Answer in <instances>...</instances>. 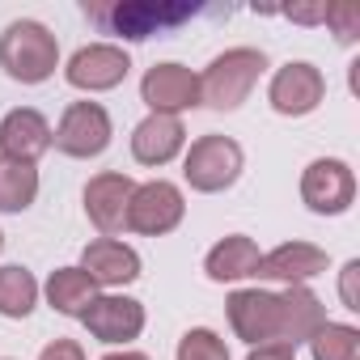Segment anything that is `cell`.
<instances>
[{"mask_svg": "<svg viewBox=\"0 0 360 360\" xmlns=\"http://www.w3.org/2000/svg\"><path fill=\"white\" fill-rule=\"evenodd\" d=\"M233 9H208V5H183V0H85V18L102 34H123V39H153V34H174L195 18H229Z\"/></svg>", "mask_w": 360, "mask_h": 360, "instance_id": "obj_1", "label": "cell"}, {"mask_svg": "<svg viewBox=\"0 0 360 360\" xmlns=\"http://www.w3.org/2000/svg\"><path fill=\"white\" fill-rule=\"evenodd\" d=\"M56 34H47V26L39 22H13L0 39V64H5L9 77L34 85V81H47L56 72Z\"/></svg>", "mask_w": 360, "mask_h": 360, "instance_id": "obj_2", "label": "cell"}, {"mask_svg": "<svg viewBox=\"0 0 360 360\" xmlns=\"http://www.w3.org/2000/svg\"><path fill=\"white\" fill-rule=\"evenodd\" d=\"M267 68L263 51H250V47H238V51H225L221 60H212V68L204 72L200 81V102L217 106V110H233L250 85L259 81V72Z\"/></svg>", "mask_w": 360, "mask_h": 360, "instance_id": "obj_3", "label": "cell"}, {"mask_svg": "<svg viewBox=\"0 0 360 360\" xmlns=\"http://www.w3.org/2000/svg\"><path fill=\"white\" fill-rule=\"evenodd\" d=\"M242 169V148L225 136H204L187 153V178L195 191H225Z\"/></svg>", "mask_w": 360, "mask_h": 360, "instance_id": "obj_4", "label": "cell"}, {"mask_svg": "<svg viewBox=\"0 0 360 360\" xmlns=\"http://www.w3.org/2000/svg\"><path fill=\"white\" fill-rule=\"evenodd\" d=\"M51 140L68 157H98L110 144V119H106V110L98 102H72Z\"/></svg>", "mask_w": 360, "mask_h": 360, "instance_id": "obj_5", "label": "cell"}, {"mask_svg": "<svg viewBox=\"0 0 360 360\" xmlns=\"http://www.w3.org/2000/svg\"><path fill=\"white\" fill-rule=\"evenodd\" d=\"M229 322L246 343H280L284 330V301L271 292H233Z\"/></svg>", "mask_w": 360, "mask_h": 360, "instance_id": "obj_6", "label": "cell"}, {"mask_svg": "<svg viewBox=\"0 0 360 360\" xmlns=\"http://www.w3.org/2000/svg\"><path fill=\"white\" fill-rule=\"evenodd\" d=\"M183 221V195L169 183H144L131 191V204H127V225L136 233H165Z\"/></svg>", "mask_w": 360, "mask_h": 360, "instance_id": "obj_7", "label": "cell"}, {"mask_svg": "<svg viewBox=\"0 0 360 360\" xmlns=\"http://www.w3.org/2000/svg\"><path fill=\"white\" fill-rule=\"evenodd\" d=\"M144 102L153 106V115H174L183 106H195L200 102V77L183 64H157L148 68L144 77Z\"/></svg>", "mask_w": 360, "mask_h": 360, "instance_id": "obj_8", "label": "cell"}, {"mask_svg": "<svg viewBox=\"0 0 360 360\" xmlns=\"http://www.w3.org/2000/svg\"><path fill=\"white\" fill-rule=\"evenodd\" d=\"M131 178H123V174H98L94 183L85 187V212H89V221L106 233V238H115L123 225H127V204H131Z\"/></svg>", "mask_w": 360, "mask_h": 360, "instance_id": "obj_9", "label": "cell"}, {"mask_svg": "<svg viewBox=\"0 0 360 360\" xmlns=\"http://www.w3.org/2000/svg\"><path fill=\"white\" fill-rule=\"evenodd\" d=\"M89 335H98L102 343H123V339H136L140 326H144V309L140 301H127V297H94L89 309L81 314Z\"/></svg>", "mask_w": 360, "mask_h": 360, "instance_id": "obj_10", "label": "cell"}, {"mask_svg": "<svg viewBox=\"0 0 360 360\" xmlns=\"http://www.w3.org/2000/svg\"><path fill=\"white\" fill-rule=\"evenodd\" d=\"M301 195L314 212H343L352 204V174L343 161H314L301 178Z\"/></svg>", "mask_w": 360, "mask_h": 360, "instance_id": "obj_11", "label": "cell"}, {"mask_svg": "<svg viewBox=\"0 0 360 360\" xmlns=\"http://www.w3.org/2000/svg\"><path fill=\"white\" fill-rule=\"evenodd\" d=\"M322 72L309 68V64H288L276 72L271 81V106L280 115H309L318 102H322Z\"/></svg>", "mask_w": 360, "mask_h": 360, "instance_id": "obj_12", "label": "cell"}, {"mask_svg": "<svg viewBox=\"0 0 360 360\" xmlns=\"http://www.w3.org/2000/svg\"><path fill=\"white\" fill-rule=\"evenodd\" d=\"M0 148H5V157L13 161H30L43 157L51 148V127L39 110H13L5 115V123H0Z\"/></svg>", "mask_w": 360, "mask_h": 360, "instance_id": "obj_13", "label": "cell"}, {"mask_svg": "<svg viewBox=\"0 0 360 360\" xmlns=\"http://www.w3.org/2000/svg\"><path fill=\"white\" fill-rule=\"evenodd\" d=\"M127 68H131V60L119 47H85V51L72 56L68 81L77 89H110V85H119L127 77Z\"/></svg>", "mask_w": 360, "mask_h": 360, "instance_id": "obj_14", "label": "cell"}, {"mask_svg": "<svg viewBox=\"0 0 360 360\" xmlns=\"http://www.w3.org/2000/svg\"><path fill=\"white\" fill-rule=\"evenodd\" d=\"M178 148H183V123H178V115H148L131 136V153L144 165H161Z\"/></svg>", "mask_w": 360, "mask_h": 360, "instance_id": "obj_15", "label": "cell"}, {"mask_svg": "<svg viewBox=\"0 0 360 360\" xmlns=\"http://www.w3.org/2000/svg\"><path fill=\"white\" fill-rule=\"evenodd\" d=\"M94 284H127V280H136L140 276V259H136V250H127L123 242H110V238H102V242H89L85 246V267H81Z\"/></svg>", "mask_w": 360, "mask_h": 360, "instance_id": "obj_16", "label": "cell"}, {"mask_svg": "<svg viewBox=\"0 0 360 360\" xmlns=\"http://www.w3.org/2000/svg\"><path fill=\"white\" fill-rule=\"evenodd\" d=\"M318 271H326V255L314 250V246H305V242H292V246H280V250H271L267 259H259V271H255V276L297 284V280H309V276H318Z\"/></svg>", "mask_w": 360, "mask_h": 360, "instance_id": "obj_17", "label": "cell"}, {"mask_svg": "<svg viewBox=\"0 0 360 360\" xmlns=\"http://www.w3.org/2000/svg\"><path fill=\"white\" fill-rule=\"evenodd\" d=\"M284 330H280V343L284 347H297L301 339H314V330L322 326V305L314 292L305 288H288L284 297Z\"/></svg>", "mask_w": 360, "mask_h": 360, "instance_id": "obj_18", "label": "cell"}, {"mask_svg": "<svg viewBox=\"0 0 360 360\" xmlns=\"http://www.w3.org/2000/svg\"><path fill=\"white\" fill-rule=\"evenodd\" d=\"M39 195V174L30 161L0 157V212H22Z\"/></svg>", "mask_w": 360, "mask_h": 360, "instance_id": "obj_19", "label": "cell"}, {"mask_svg": "<svg viewBox=\"0 0 360 360\" xmlns=\"http://www.w3.org/2000/svg\"><path fill=\"white\" fill-rule=\"evenodd\" d=\"M259 250L250 238H225L212 255H208V276L212 280H242V276H255L259 271Z\"/></svg>", "mask_w": 360, "mask_h": 360, "instance_id": "obj_20", "label": "cell"}, {"mask_svg": "<svg viewBox=\"0 0 360 360\" xmlns=\"http://www.w3.org/2000/svg\"><path fill=\"white\" fill-rule=\"evenodd\" d=\"M47 297H51V305H56L60 314H77V318H81V314L89 309V301H94V280H89L81 267H64V271L51 276Z\"/></svg>", "mask_w": 360, "mask_h": 360, "instance_id": "obj_21", "label": "cell"}, {"mask_svg": "<svg viewBox=\"0 0 360 360\" xmlns=\"http://www.w3.org/2000/svg\"><path fill=\"white\" fill-rule=\"evenodd\" d=\"M39 284L26 267H0V314L9 318H26L34 309Z\"/></svg>", "mask_w": 360, "mask_h": 360, "instance_id": "obj_22", "label": "cell"}, {"mask_svg": "<svg viewBox=\"0 0 360 360\" xmlns=\"http://www.w3.org/2000/svg\"><path fill=\"white\" fill-rule=\"evenodd\" d=\"M309 343H314V360H360V335L352 326L322 322Z\"/></svg>", "mask_w": 360, "mask_h": 360, "instance_id": "obj_23", "label": "cell"}, {"mask_svg": "<svg viewBox=\"0 0 360 360\" xmlns=\"http://www.w3.org/2000/svg\"><path fill=\"white\" fill-rule=\"evenodd\" d=\"M178 360H229V352L212 330H187L178 343Z\"/></svg>", "mask_w": 360, "mask_h": 360, "instance_id": "obj_24", "label": "cell"}, {"mask_svg": "<svg viewBox=\"0 0 360 360\" xmlns=\"http://www.w3.org/2000/svg\"><path fill=\"white\" fill-rule=\"evenodd\" d=\"M322 22L335 26V39L339 43H352L360 34V5H352V0H343V5H326Z\"/></svg>", "mask_w": 360, "mask_h": 360, "instance_id": "obj_25", "label": "cell"}, {"mask_svg": "<svg viewBox=\"0 0 360 360\" xmlns=\"http://www.w3.org/2000/svg\"><path fill=\"white\" fill-rule=\"evenodd\" d=\"M39 360H85V356H81V347H77L72 339H56L51 347H43Z\"/></svg>", "mask_w": 360, "mask_h": 360, "instance_id": "obj_26", "label": "cell"}, {"mask_svg": "<svg viewBox=\"0 0 360 360\" xmlns=\"http://www.w3.org/2000/svg\"><path fill=\"white\" fill-rule=\"evenodd\" d=\"M356 271H360V263L343 267V301H347V309H360V301H356Z\"/></svg>", "mask_w": 360, "mask_h": 360, "instance_id": "obj_27", "label": "cell"}, {"mask_svg": "<svg viewBox=\"0 0 360 360\" xmlns=\"http://www.w3.org/2000/svg\"><path fill=\"white\" fill-rule=\"evenodd\" d=\"M250 360H292V347H284V343H263Z\"/></svg>", "mask_w": 360, "mask_h": 360, "instance_id": "obj_28", "label": "cell"}, {"mask_svg": "<svg viewBox=\"0 0 360 360\" xmlns=\"http://www.w3.org/2000/svg\"><path fill=\"white\" fill-rule=\"evenodd\" d=\"M292 22H322V13H326V5H314V9H284Z\"/></svg>", "mask_w": 360, "mask_h": 360, "instance_id": "obj_29", "label": "cell"}, {"mask_svg": "<svg viewBox=\"0 0 360 360\" xmlns=\"http://www.w3.org/2000/svg\"><path fill=\"white\" fill-rule=\"evenodd\" d=\"M106 360H148V356H140V352H115V356H106Z\"/></svg>", "mask_w": 360, "mask_h": 360, "instance_id": "obj_30", "label": "cell"}]
</instances>
